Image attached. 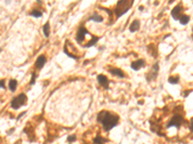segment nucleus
I'll return each instance as SVG.
<instances>
[{
	"instance_id": "f257e3e1",
	"label": "nucleus",
	"mask_w": 193,
	"mask_h": 144,
	"mask_svg": "<svg viewBox=\"0 0 193 144\" xmlns=\"http://www.w3.org/2000/svg\"><path fill=\"white\" fill-rule=\"evenodd\" d=\"M120 117L116 113L108 112V110H101L96 115V121L101 124L103 130L108 133L119 123Z\"/></svg>"
},
{
	"instance_id": "f03ea898",
	"label": "nucleus",
	"mask_w": 193,
	"mask_h": 144,
	"mask_svg": "<svg viewBox=\"0 0 193 144\" xmlns=\"http://www.w3.org/2000/svg\"><path fill=\"white\" fill-rule=\"evenodd\" d=\"M132 5H133V0H128H128H121V1H118L114 9L116 17H121L123 15H125L130 9Z\"/></svg>"
},
{
	"instance_id": "7ed1b4c3",
	"label": "nucleus",
	"mask_w": 193,
	"mask_h": 144,
	"mask_svg": "<svg viewBox=\"0 0 193 144\" xmlns=\"http://www.w3.org/2000/svg\"><path fill=\"white\" fill-rule=\"evenodd\" d=\"M27 103V96L25 93H20L18 96L14 97L11 101V107L14 110H18L20 107L24 106Z\"/></svg>"
},
{
	"instance_id": "20e7f679",
	"label": "nucleus",
	"mask_w": 193,
	"mask_h": 144,
	"mask_svg": "<svg viewBox=\"0 0 193 144\" xmlns=\"http://www.w3.org/2000/svg\"><path fill=\"white\" fill-rule=\"evenodd\" d=\"M183 116L181 113H175L169 121H168L166 128H171V127H175V128L179 129L183 125Z\"/></svg>"
},
{
	"instance_id": "39448f33",
	"label": "nucleus",
	"mask_w": 193,
	"mask_h": 144,
	"mask_svg": "<svg viewBox=\"0 0 193 144\" xmlns=\"http://www.w3.org/2000/svg\"><path fill=\"white\" fill-rule=\"evenodd\" d=\"M86 36H91V34L83 25H81L78 28V30H77V33H76V36H75L76 42L78 44H80L81 46H83V44H84L83 42L85 40V37H86Z\"/></svg>"
},
{
	"instance_id": "423d86ee",
	"label": "nucleus",
	"mask_w": 193,
	"mask_h": 144,
	"mask_svg": "<svg viewBox=\"0 0 193 144\" xmlns=\"http://www.w3.org/2000/svg\"><path fill=\"white\" fill-rule=\"evenodd\" d=\"M158 71H159V65L158 63H156L152 67V70L149 71L147 74H146V79H147L148 82L154 81V80L156 79V77L158 75Z\"/></svg>"
},
{
	"instance_id": "0eeeda50",
	"label": "nucleus",
	"mask_w": 193,
	"mask_h": 144,
	"mask_svg": "<svg viewBox=\"0 0 193 144\" xmlns=\"http://www.w3.org/2000/svg\"><path fill=\"white\" fill-rule=\"evenodd\" d=\"M181 11H183V4L181 3H179L171 11V15L175 20H180V17L181 16Z\"/></svg>"
},
{
	"instance_id": "6e6552de",
	"label": "nucleus",
	"mask_w": 193,
	"mask_h": 144,
	"mask_svg": "<svg viewBox=\"0 0 193 144\" xmlns=\"http://www.w3.org/2000/svg\"><path fill=\"white\" fill-rule=\"evenodd\" d=\"M96 80H98L99 84H100L101 87H103L104 89H108L109 88V80L108 78H107L106 76L103 75V74H100V75H98V77H96Z\"/></svg>"
},
{
	"instance_id": "1a4fd4ad",
	"label": "nucleus",
	"mask_w": 193,
	"mask_h": 144,
	"mask_svg": "<svg viewBox=\"0 0 193 144\" xmlns=\"http://www.w3.org/2000/svg\"><path fill=\"white\" fill-rule=\"evenodd\" d=\"M145 65H146L145 60L140 59V60L135 61V62H133V63H131L130 67H131L132 69H133V70H135V71H138L140 68L144 67Z\"/></svg>"
},
{
	"instance_id": "9d476101",
	"label": "nucleus",
	"mask_w": 193,
	"mask_h": 144,
	"mask_svg": "<svg viewBox=\"0 0 193 144\" xmlns=\"http://www.w3.org/2000/svg\"><path fill=\"white\" fill-rule=\"evenodd\" d=\"M46 56H43V55H41V56H39L37 58V60H36V62H35L36 68H38V69L43 68V65H46Z\"/></svg>"
},
{
	"instance_id": "9b49d317",
	"label": "nucleus",
	"mask_w": 193,
	"mask_h": 144,
	"mask_svg": "<svg viewBox=\"0 0 193 144\" xmlns=\"http://www.w3.org/2000/svg\"><path fill=\"white\" fill-rule=\"evenodd\" d=\"M108 72L110 74H112V75L119 77V78H124V77H125V73H124L122 69L120 68H114V67L109 68Z\"/></svg>"
},
{
	"instance_id": "f8f14e48",
	"label": "nucleus",
	"mask_w": 193,
	"mask_h": 144,
	"mask_svg": "<svg viewBox=\"0 0 193 144\" xmlns=\"http://www.w3.org/2000/svg\"><path fill=\"white\" fill-rule=\"evenodd\" d=\"M140 28V21L137 20V19H135L131 22V24L129 25V31L131 33H133L135 31H138Z\"/></svg>"
},
{
	"instance_id": "ddd939ff",
	"label": "nucleus",
	"mask_w": 193,
	"mask_h": 144,
	"mask_svg": "<svg viewBox=\"0 0 193 144\" xmlns=\"http://www.w3.org/2000/svg\"><path fill=\"white\" fill-rule=\"evenodd\" d=\"M89 20H93L95 22H103V17L100 15H98L96 13H94L92 15L89 17Z\"/></svg>"
},
{
	"instance_id": "4468645a",
	"label": "nucleus",
	"mask_w": 193,
	"mask_h": 144,
	"mask_svg": "<svg viewBox=\"0 0 193 144\" xmlns=\"http://www.w3.org/2000/svg\"><path fill=\"white\" fill-rule=\"evenodd\" d=\"M16 87H18V81L15 80V79L10 80V82H9V89L14 92V91H16Z\"/></svg>"
},
{
	"instance_id": "2eb2a0df",
	"label": "nucleus",
	"mask_w": 193,
	"mask_h": 144,
	"mask_svg": "<svg viewBox=\"0 0 193 144\" xmlns=\"http://www.w3.org/2000/svg\"><path fill=\"white\" fill-rule=\"evenodd\" d=\"M43 35H45L46 38L49 37V34H50V26H49V22H46L45 25H43Z\"/></svg>"
},
{
	"instance_id": "dca6fc26",
	"label": "nucleus",
	"mask_w": 193,
	"mask_h": 144,
	"mask_svg": "<svg viewBox=\"0 0 193 144\" xmlns=\"http://www.w3.org/2000/svg\"><path fill=\"white\" fill-rule=\"evenodd\" d=\"M99 40H100V38H99V37H94L92 40H90L89 41H88V42L85 44L83 47H84V48H89V47L95 45V44L96 43V41H98Z\"/></svg>"
},
{
	"instance_id": "f3484780",
	"label": "nucleus",
	"mask_w": 193,
	"mask_h": 144,
	"mask_svg": "<svg viewBox=\"0 0 193 144\" xmlns=\"http://www.w3.org/2000/svg\"><path fill=\"white\" fill-rule=\"evenodd\" d=\"M106 141H108V140L105 139V138L103 137H101L100 135H98L95 138H94V143L95 144H103V143H105Z\"/></svg>"
},
{
	"instance_id": "a211bd4d",
	"label": "nucleus",
	"mask_w": 193,
	"mask_h": 144,
	"mask_svg": "<svg viewBox=\"0 0 193 144\" xmlns=\"http://www.w3.org/2000/svg\"><path fill=\"white\" fill-rule=\"evenodd\" d=\"M148 50L154 58L156 57V55H158V50H156V47H154V44H151V45L148 46Z\"/></svg>"
},
{
	"instance_id": "6ab92c4d",
	"label": "nucleus",
	"mask_w": 193,
	"mask_h": 144,
	"mask_svg": "<svg viewBox=\"0 0 193 144\" xmlns=\"http://www.w3.org/2000/svg\"><path fill=\"white\" fill-rule=\"evenodd\" d=\"M42 15H43V13L41 12L40 10H38V9H34V10H32L31 12H30V15L34 16V17H41Z\"/></svg>"
},
{
	"instance_id": "aec40b11",
	"label": "nucleus",
	"mask_w": 193,
	"mask_h": 144,
	"mask_svg": "<svg viewBox=\"0 0 193 144\" xmlns=\"http://www.w3.org/2000/svg\"><path fill=\"white\" fill-rule=\"evenodd\" d=\"M189 19H190V17H189L188 15H181V16L180 17V22H181V24H183V25H186L187 22L189 21Z\"/></svg>"
},
{
	"instance_id": "412c9836",
	"label": "nucleus",
	"mask_w": 193,
	"mask_h": 144,
	"mask_svg": "<svg viewBox=\"0 0 193 144\" xmlns=\"http://www.w3.org/2000/svg\"><path fill=\"white\" fill-rule=\"evenodd\" d=\"M179 81H180V78H179V76H170L169 78H168V82H169L170 84H172V85L178 84Z\"/></svg>"
},
{
	"instance_id": "4be33fe9",
	"label": "nucleus",
	"mask_w": 193,
	"mask_h": 144,
	"mask_svg": "<svg viewBox=\"0 0 193 144\" xmlns=\"http://www.w3.org/2000/svg\"><path fill=\"white\" fill-rule=\"evenodd\" d=\"M101 10H103V11H105V12L108 13L109 15V25H111V23L113 22V19H112V11H110V10H108V9H106V8H101Z\"/></svg>"
},
{
	"instance_id": "5701e85b",
	"label": "nucleus",
	"mask_w": 193,
	"mask_h": 144,
	"mask_svg": "<svg viewBox=\"0 0 193 144\" xmlns=\"http://www.w3.org/2000/svg\"><path fill=\"white\" fill-rule=\"evenodd\" d=\"M75 139H76V137L74 135H69L68 137V142H73V141H75Z\"/></svg>"
},
{
	"instance_id": "b1692460",
	"label": "nucleus",
	"mask_w": 193,
	"mask_h": 144,
	"mask_svg": "<svg viewBox=\"0 0 193 144\" xmlns=\"http://www.w3.org/2000/svg\"><path fill=\"white\" fill-rule=\"evenodd\" d=\"M36 77H37V74H36L35 72H33V73H32L31 81H30V85H34V84H35V82H36Z\"/></svg>"
},
{
	"instance_id": "393cba45",
	"label": "nucleus",
	"mask_w": 193,
	"mask_h": 144,
	"mask_svg": "<svg viewBox=\"0 0 193 144\" xmlns=\"http://www.w3.org/2000/svg\"><path fill=\"white\" fill-rule=\"evenodd\" d=\"M1 88L2 89H5V81L3 79L1 80Z\"/></svg>"
},
{
	"instance_id": "a878e982",
	"label": "nucleus",
	"mask_w": 193,
	"mask_h": 144,
	"mask_svg": "<svg viewBox=\"0 0 193 144\" xmlns=\"http://www.w3.org/2000/svg\"><path fill=\"white\" fill-rule=\"evenodd\" d=\"M190 129L193 132V118H191V120H190Z\"/></svg>"
},
{
	"instance_id": "bb28decb",
	"label": "nucleus",
	"mask_w": 193,
	"mask_h": 144,
	"mask_svg": "<svg viewBox=\"0 0 193 144\" xmlns=\"http://www.w3.org/2000/svg\"><path fill=\"white\" fill-rule=\"evenodd\" d=\"M189 92H191V90H186V91H184V94H183L184 97H186V96L189 94Z\"/></svg>"
},
{
	"instance_id": "cd10ccee",
	"label": "nucleus",
	"mask_w": 193,
	"mask_h": 144,
	"mask_svg": "<svg viewBox=\"0 0 193 144\" xmlns=\"http://www.w3.org/2000/svg\"><path fill=\"white\" fill-rule=\"evenodd\" d=\"M37 3L41 4V3H42V1H41V0H38V1H37Z\"/></svg>"
}]
</instances>
